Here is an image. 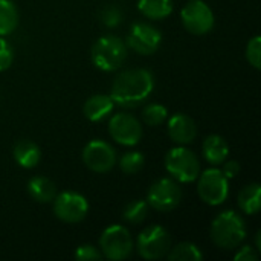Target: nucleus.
<instances>
[{"instance_id":"nucleus-1","label":"nucleus","mask_w":261,"mask_h":261,"mask_svg":"<svg viewBox=\"0 0 261 261\" xmlns=\"http://www.w3.org/2000/svg\"><path fill=\"white\" fill-rule=\"evenodd\" d=\"M153 89L154 76L150 70L130 69L115 78L110 98L121 107H136L148 99Z\"/></svg>"},{"instance_id":"nucleus-2","label":"nucleus","mask_w":261,"mask_h":261,"mask_svg":"<svg viewBox=\"0 0 261 261\" xmlns=\"http://www.w3.org/2000/svg\"><path fill=\"white\" fill-rule=\"evenodd\" d=\"M246 237L243 219L234 211L220 213L211 225V239L220 249H236Z\"/></svg>"},{"instance_id":"nucleus-3","label":"nucleus","mask_w":261,"mask_h":261,"mask_svg":"<svg viewBox=\"0 0 261 261\" xmlns=\"http://www.w3.org/2000/svg\"><path fill=\"white\" fill-rule=\"evenodd\" d=\"M92 63L104 72H113L122 66L127 58L125 43L115 35H104L98 38L92 47Z\"/></svg>"},{"instance_id":"nucleus-4","label":"nucleus","mask_w":261,"mask_h":261,"mask_svg":"<svg viewBox=\"0 0 261 261\" xmlns=\"http://www.w3.org/2000/svg\"><path fill=\"white\" fill-rule=\"evenodd\" d=\"M165 168L174 177V180L182 184L194 182L200 174V164L197 156L185 147H176L167 153Z\"/></svg>"},{"instance_id":"nucleus-5","label":"nucleus","mask_w":261,"mask_h":261,"mask_svg":"<svg viewBox=\"0 0 261 261\" xmlns=\"http://www.w3.org/2000/svg\"><path fill=\"white\" fill-rule=\"evenodd\" d=\"M197 193L200 199L211 206L222 205L229 194V180L225 177L222 170L210 168L199 174Z\"/></svg>"},{"instance_id":"nucleus-6","label":"nucleus","mask_w":261,"mask_h":261,"mask_svg":"<svg viewBox=\"0 0 261 261\" xmlns=\"http://www.w3.org/2000/svg\"><path fill=\"white\" fill-rule=\"evenodd\" d=\"M170 248L171 237L162 226H148L138 237V252L145 260H159L168 254Z\"/></svg>"},{"instance_id":"nucleus-7","label":"nucleus","mask_w":261,"mask_h":261,"mask_svg":"<svg viewBox=\"0 0 261 261\" xmlns=\"http://www.w3.org/2000/svg\"><path fill=\"white\" fill-rule=\"evenodd\" d=\"M99 246L104 257H107L109 260H125L132 254L133 240L127 228H124L122 225H112L102 232Z\"/></svg>"},{"instance_id":"nucleus-8","label":"nucleus","mask_w":261,"mask_h":261,"mask_svg":"<svg viewBox=\"0 0 261 261\" xmlns=\"http://www.w3.org/2000/svg\"><path fill=\"white\" fill-rule=\"evenodd\" d=\"M182 200V190L173 179H161L153 184L147 194V203L161 213L173 211Z\"/></svg>"},{"instance_id":"nucleus-9","label":"nucleus","mask_w":261,"mask_h":261,"mask_svg":"<svg viewBox=\"0 0 261 261\" xmlns=\"http://www.w3.org/2000/svg\"><path fill=\"white\" fill-rule=\"evenodd\" d=\"M180 17L185 29L194 35L208 34L214 28V14L203 0H190L184 6Z\"/></svg>"},{"instance_id":"nucleus-10","label":"nucleus","mask_w":261,"mask_h":261,"mask_svg":"<svg viewBox=\"0 0 261 261\" xmlns=\"http://www.w3.org/2000/svg\"><path fill=\"white\" fill-rule=\"evenodd\" d=\"M54 213L55 216L66 223H78L81 222L89 213V203L84 196L64 191L54 199Z\"/></svg>"},{"instance_id":"nucleus-11","label":"nucleus","mask_w":261,"mask_h":261,"mask_svg":"<svg viewBox=\"0 0 261 261\" xmlns=\"http://www.w3.org/2000/svg\"><path fill=\"white\" fill-rule=\"evenodd\" d=\"M110 136L121 145L133 147L142 138V127L138 118L128 113H116L109 122Z\"/></svg>"},{"instance_id":"nucleus-12","label":"nucleus","mask_w":261,"mask_h":261,"mask_svg":"<svg viewBox=\"0 0 261 261\" xmlns=\"http://www.w3.org/2000/svg\"><path fill=\"white\" fill-rule=\"evenodd\" d=\"M162 41V34L159 29L148 23H135L127 35V44L130 49L141 55L154 54Z\"/></svg>"},{"instance_id":"nucleus-13","label":"nucleus","mask_w":261,"mask_h":261,"mask_svg":"<svg viewBox=\"0 0 261 261\" xmlns=\"http://www.w3.org/2000/svg\"><path fill=\"white\" fill-rule=\"evenodd\" d=\"M83 162L95 173H107L116 164L113 147L104 141H92L83 150Z\"/></svg>"},{"instance_id":"nucleus-14","label":"nucleus","mask_w":261,"mask_h":261,"mask_svg":"<svg viewBox=\"0 0 261 261\" xmlns=\"http://www.w3.org/2000/svg\"><path fill=\"white\" fill-rule=\"evenodd\" d=\"M168 135L174 142L180 145H187L196 139L197 128L190 116L184 113H176L168 121Z\"/></svg>"},{"instance_id":"nucleus-15","label":"nucleus","mask_w":261,"mask_h":261,"mask_svg":"<svg viewBox=\"0 0 261 261\" xmlns=\"http://www.w3.org/2000/svg\"><path fill=\"white\" fill-rule=\"evenodd\" d=\"M113 106L115 102L110 98V95H93L84 102L83 112L89 121L98 122V121H102L107 115H110V112L113 110Z\"/></svg>"},{"instance_id":"nucleus-16","label":"nucleus","mask_w":261,"mask_h":261,"mask_svg":"<svg viewBox=\"0 0 261 261\" xmlns=\"http://www.w3.org/2000/svg\"><path fill=\"white\" fill-rule=\"evenodd\" d=\"M203 158L213 164V165H220L226 161L228 158V153H229V147H228V142L219 136V135H211L205 139L203 142Z\"/></svg>"},{"instance_id":"nucleus-17","label":"nucleus","mask_w":261,"mask_h":261,"mask_svg":"<svg viewBox=\"0 0 261 261\" xmlns=\"http://www.w3.org/2000/svg\"><path fill=\"white\" fill-rule=\"evenodd\" d=\"M28 193L29 196L40 203H47L52 202L57 196L55 184L44 177V176H35L28 182Z\"/></svg>"},{"instance_id":"nucleus-18","label":"nucleus","mask_w":261,"mask_h":261,"mask_svg":"<svg viewBox=\"0 0 261 261\" xmlns=\"http://www.w3.org/2000/svg\"><path fill=\"white\" fill-rule=\"evenodd\" d=\"M40 148L31 141H20L14 147V159L23 168H34L40 162Z\"/></svg>"},{"instance_id":"nucleus-19","label":"nucleus","mask_w":261,"mask_h":261,"mask_svg":"<svg viewBox=\"0 0 261 261\" xmlns=\"http://www.w3.org/2000/svg\"><path fill=\"white\" fill-rule=\"evenodd\" d=\"M138 9L148 18L161 20L167 18L173 12L171 0H139Z\"/></svg>"},{"instance_id":"nucleus-20","label":"nucleus","mask_w":261,"mask_h":261,"mask_svg":"<svg viewBox=\"0 0 261 261\" xmlns=\"http://www.w3.org/2000/svg\"><path fill=\"white\" fill-rule=\"evenodd\" d=\"M261 187L258 184H251L245 187L239 194V206L246 214H257L260 211Z\"/></svg>"},{"instance_id":"nucleus-21","label":"nucleus","mask_w":261,"mask_h":261,"mask_svg":"<svg viewBox=\"0 0 261 261\" xmlns=\"http://www.w3.org/2000/svg\"><path fill=\"white\" fill-rule=\"evenodd\" d=\"M18 24V12L11 0H0V37L9 35Z\"/></svg>"},{"instance_id":"nucleus-22","label":"nucleus","mask_w":261,"mask_h":261,"mask_svg":"<svg viewBox=\"0 0 261 261\" xmlns=\"http://www.w3.org/2000/svg\"><path fill=\"white\" fill-rule=\"evenodd\" d=\"M168 258L171 261H199L203 258V255L194 243L184 242L174 248H170Z\"/></svg>"},{"instance_id":"nucleus-23","label":"nucleus","mask_w":261,"mask_h":261,"mask_svg":"<svg viewBox=\"0 0 261 261\" xmlns=\"http://www.w3.org/2000/svg\"><path fill=\"white\" fill-rule=\"evenodd\" d=\"M148 208H150V205L145 200H133L125 206L122 217H124V220H127L128 223H133V225L142 223L148 216Z\"/></svg>"},{"instance_id":"nucleus-24","label":"nucleus","mask_w":261,"mask_h":261,"mask_svg":"<svg viewBox=\"0 0 261 261\" xmlns=\"http://www.w3.org/2000/svg\"><path fill=\"white\" fill-rule=\"evenodd\" d=\"M167 116H168V112L161 104H148L142 112V118H144L145 124H148L151 127L161 125L167 119Z\"/></svg>"},{"instance_id":"nucleus-25","label":"nucleus","mask_w":261,"mask_h":261,"mask_svg":"<svg viewBox=\"0 0 261 261\" xmlns=\"http://www.w3.org/2000/svg\"><path fill=\"white\" fill-rule=\"evenodd\" d=\"M119 167H121V170H122L125 174H136V173L141 171L142 167H144V156H142L139 151L125 153V154L121 158Z\"/></svg>"},{"instance_id":"nucleus-26","label":"nucleus","mask_w":261,"mask_h":261,"mask_svg":"<svg viewBox=\"0 0 261 261\" xmlns=\"http://www.w3.org/2000/svg\"><path fill=\"white\" fill-rule=\"evenodd\" d=\"M246 58L251 63V66H254L255 69L261 67V37L255 35L254 38L249 40L248 46H246Z\"/></svg>"},{"instance_id":"nucleus-27","label":"nucleus","mask_w":261,"mask_h":261,"mask_svg":"<svg viewBox=\"0 0 261 261\" xmlns=\"http://www.w3.org/2000/svg\"><path fill=\"white\" fill-rule=\"evenodd\" d=\"M122 20V12L119 11L118 6H107L102 9L101 12V21L109 26V28H113V26H118Z\"/></svg>"},{"instance_id":"nucleus-28","label":"nucleus","mask_w":261,"mask_h":261,"mask_svg":"<svg viewBox=\"0 0 261 261\" xmlns=\"http://www.w3.org/2000/svg\"><path fill=\"white\" fill-rule=\"evenodd\" d=\"M12 60H14V54L11 46L3 37H0V72L6 70L12 64Z\"/></svg>"},{"instance_id":"nucleus-29","label":"nucleus","mask_w":261,"mask_h":261,"mask_svg":"<svg viewBox=\"0 0 261 261\" xmlns=\"http://www.w3.org/2000/svg\"><path fill=\"white\" fill-rule=\"evenodd\" d=\"M101 257H102V254H101L95 246H90V245H83V246L76 248V251H75V258H76V260L92 261L99 260Z\"/></svg>"},{"instance_id":"nucleus-30","label":"nucleus","mask_w":261,"mask_h":261,"mask_svg":"<svg viewBox=\"0 0 261 261\" xmlns=\"http://www.w3.org/2000/svg\"><path fill=\"white\" fill-rule=\"evenodd\" d=\"M236 261H257L258 260V254L255 252V249H252L251 246H245L240 249V252L236 254L234 257Z\"/></svg>"},{"instance_id":"nucleus-31","label":"nucleus","mask_w":261,"mask_h":261,"mask_svg":"<svg viewBox=\"0 0 261 261\" xmlns=\"http://www.w3.org/2000/svg\"><path fill=\"white\" fill-rule=\"evenodd\" d=\"M239 171H240V165H239V162H236V161H229V162H225V167H223V170H222V173L225 174V177L229 180V179H234L237 174H239Z\"/></svg>"},{"instance_id":"nucleus-32","label":"nucleus","mask_w":261,"mask_h":261,"mask_svg":"<svg viewBox=\"0 0 261 261\" xmlns=\"http://www.w3.org/2000/svg\"><path fill=\"white\" fill-rule=\"evenodd\" d=\"M261 249V232L257 234V251H260Z\"/></svg>"}]
</instances>
